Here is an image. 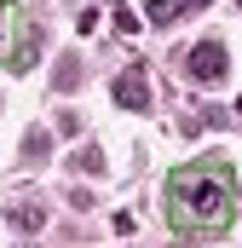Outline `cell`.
Wrapping results in <instances>:
<instances>
[{
	"label": "cell",
	"mask_w": 242,
	"mask_h": 248,
	"mask_svg": "<svg viewBox=\"0 0 242 248\" xmlns=\"http://www.w3.org/2000/svg\"><path fill=\"white\" fill-rule=\"evenodd\" d=\"M110 98H116L121 110H133V116H144L150 110V75H144V63H127L116 81H110Z\"/></svg>",
	"instance_id": "obj_3"
},
{
	"label": "cell",
	"mask_w": 242,
	"mask_h": 248,
	"mask_svg": "<svg viewBox=\"0 0 242 248\" xmlns=\"http://www.w3.org/2000/svg\"><path fill=\"white\" fill-rule=\"evenodd\" d=\"M41 63V23H23V35H17V75H29Z\"/></svg>",
	"instance_id": "obj_6"
},
{
	"label": "cell",
	"mask_w": 242,
	"mask_h": 248,
	"mask_svg": "<svg viewBox=\"0 0 242 248\" xmlns=\"http://www.w3.org/2000/svg\"><path fill=\"white\" fill-rule=\"evenodd\" d=\"M23 12L12 6V0H0V69H12L17 75V35H23Z\"/></svg>",
	"instance_id": "obj_4"
},
{
	"label": "cell",
	"mask_w": 242,
	"mask_h": 248,
	"mask_svg": "<svg viewBox=\"0 0 242 248\" xmlns=\"http://www.w3.org/2000/svg\"><path fill=\"white\" fill-rule=\"evenodd\" d=\"M12 225H17V231H41V225H46V214H41L35 202H12Z\"/></svg>",
	"instance_id": "obj_7"
},
{
	"label": "cell",
	"mask_w": 242,
	"mask_h": 248,
	"mask_svg": "<svg viewBox=\"0 0 242 248\" xmlns=\"http://www.w3.org/2000/svg\"><path fill=\"white\" fill-rule=\"evenodd\" d=\"M75 168H81V173H104V156H98V150H81Z\"/></svg>",
	"instance_id": "obj_8"
},
{
	"label": "cell",
	"mask_w": 242,
	"mask_h": 248,
	"mask_svg": "<svg viewBox=\"0 0 242 248\" xmlns=\"http://www.w3.org/2000/svg\"><path fill=\"white\" fill-rule=\"evenodd\" d=\"M184 75L196 81V87H219L225 75H231V52H225V41H196L190 52H184Z\"/></svg>",
	"instance_id": "obj_2"
},
{
	"label": "cell",
	"mask_w": 242,
	"mask_h": 248,
	"mask_svg": "<svg viewBox=\"0 0 242 248\" xmlns=\"http://www.w3.org/2000/svg\"><path fill=\"white\" fill-rule=\"evenodd\" d=\"M237 6H242V0H237Z\"/></svg>",
	"instance_id": "obj_9"
},
{
	"label": "cell",
	"mask_w": 242,
	"mask_h": 248,
	"mask_svg": "<svg viewBox=\"0 0 242 248\" xmlns=\"http://www.w3.org/2000/svg\"><path fill=\"white\" fill-rule=\"evenodd\" d=\"M162 214L173 237H225L242 219V185L225 156L179 162L162 179Z\"/></svg>",
	"instance_id": "obj_1"
},
{
	"label": "cell",
	"mask_w": 242,
	"mask_h": 248,
	"mask_svg": "<svg viewBox=\"0 0 242 248\" xmlns=\"http://www.w3.org/2000/svg\"><path fill=\"white\" fill-rule=\"evenodd\" d=\"M202 6H213V0H150V6H144V23L167 29V23H179L184 12H202Z\"/></svg>",
	"instance_id": "obj_5"
}]
</instances>
